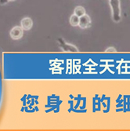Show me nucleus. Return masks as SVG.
<instances>
[{
  "label": "nucleus",
  "instance_id": "obj_6",
  "mask_svg": "<svg viewBox=\"0 0 130 131\" xmlns=\"http://www.w3.org/2000/svg\"><path fill=\"white\" fill-rule=\"evenodd\" d=\"M70 25L73 26V27H76L78 26V24H79V17L76 16L75 14H72L70 17Z\"/></svg>",
  "mask_w": 130,
  "mask_h": 131
},
{
  "label": "nucleus",
  "instance_id": "obj_8",
  "mask_svg": "<svg viewBox=\"0 0 130 131\" xmlns=\"http://www.w3.org/2000/svg\"><path fill=\"white\" fill-rule=\"evenodd\" d=\"M8 2H9L8 0H0V4H1V5H5Z\"/></svg>",
  "mask_w": 130,
  "mask_h": 131
},
{
  "label": "nucleus",
  "instance_id": "obj_9",
  "mask_svg": "<svg viewBox=\"0 0 130 131\" xmlns=\"http://www.w3.org/2000/svg\"><path fill=\"white\" fill-rule=\"evenodd\" d=\"M9 2H12V1H15V0H8Z\"/></svg>",
  "mask_w": 130,
  "mask_h": 131
},
{
  "label": "nucleus",
  "instance_id": "obj_7",
  "mask_svg": "<svg viewBox=\"0 0 130 131\" xmlns=\"http://www.w3.org/2000/svg\"><path fill=\"white\" fill-rule=\"evenodd\" d=\"M106 52H116V49L114 48V47H109V48H108L107 50H105Z\"/></svg>",
  "mask_w": 130,
  "mask_h": 131
},
{
  "label": "nucleus",
  "instance_id": "obj_3",
  "mask_svg": "<svg viewBox=\"0 0 130 131\" xmlns=\"http://www.w3.org/2000/svg\"><path fill=\"white\" fill-rule=\"evenodd\" d=\"M90 25H91V18L89 15L86 14L79 17L78 27H80L81 29H86L89 28Z\"/></svg>",
  "mask_w": 130,
  "mask_h": 131
},
{
  "label": "nucleus",
  "instance_id": "obj_1",
  "mask_svg": "<svg viewBox=\"0 0 130 131\" xmlns=\"http://www.w3.org/2000/svg\"><path fill=\"white\" fill-rule=\"evenodd\" d=\"M109 4L111 9L113 21L115 23H119L122 20V10L120 7V0H109Z\"/></svg>",
  "mask_w": 130,
  "mask_h": 131
},
{
  "label": "nucleus",
  "instance_id": "obj_2",
  "mask_svg": "<svg viewBox=\"0 0 130 131\" xmlns=\"http://www.w3.org/2000/svg\"><path fill=\"white\" fill-rule=\"evenodd\" d=\"M23 29L21 28V26H15L9 31L10 37L14 40L21 39L23 37Z\"/></svg>",
  "mask_w": 130,
  "mask_h": 131
},
{
  "label": "nucleus",
  "instance_id": "obj_4",
  "mask_svg": "<svg viewBox=\"0 0 130 131\" xmlns=\"http://www.w3.org/2000/svg\"><path fill=\"white\" fill-rule=\"evenodd\" d=\"M20 26L21 28L25 30V31H29L32 26H33V21L31 17H23L21 21H20Z\"/></svg>",
  "mask_w": 130,
  "mask_h": 131
},
{
  "label": "nucleus",
  "instance_id": "obj_5",
  "mask_svg": "<svg viewBox=\"0 0 130 131\" xmlns=\"http://www.w3.org/2000/svg\"><path fill=\"white\" fill-rule=\"evenodd\" d=\"M74 14H75L78 17H81L82 15L86 14V9L83 6H78L77 7H75V10H74Z\"/></svg>",
  "mask_w": 130,
  "mask_h": 131
}]
</instances>
